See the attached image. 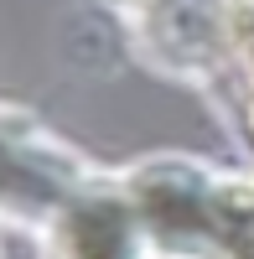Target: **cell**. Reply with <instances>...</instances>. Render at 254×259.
Masks as SVG:
<instances>
[{"label":"cell","mask_w":254,"mask_h":259,"mask_svg":"<svg viewBox=\"0 0 254 259\" xmlns=\"http://www.w3.org/2000/svg\"><path fill=\"white\" fill-rule=\"evenodd\" d=\"M151 259H254V177L197 156H145L119 166Z\"/></svg>","instance_id":"cell-1"},{"label":"cell","mask_w":254,"mask_h":259,"mask_svg":"<svg viewBox=\"0 0 254 259\" xmlns=\"http://www.w3.org/2000/svg\"><path fill=\"white\" fill-rule=\"evenodd\" d=\"M109 166L62 140L21 104H0V233H47V223Z\"/></svg>","instance_id":"cell-2"},{"label":"cell","mask_w":254,"mask_h":259,"mask_svg":"<svg viewBox=\"0 0 254 259\" xmlns=\"http://www.w3.org/2000/svg\"><path fill=\"white\" fill-rule=\"evenodd\" d=\"M109 11L124 21L135 52L151 68L197 89L234 78L228 0H109Z\"/></svg>","instance_id":"cell-3"},{"label":"cell","mask_w":254,"mask_h":259,"mask_svg":"<svg viewBox=\"0 0 254 259\" xmlns=\"http://www.w3.org/2000/svg\"><path fill=\"white\" fill-rule=\"evenodd\" d=\"M36 259H151L119 166H109L89 192H78L47 223V233H36Z\"/></svg>","instance_id":"cell-4"},{"label":"cell","mask_w":254,"mask_h":259,"mask_svg":"<svg viewBox=\"0 0 254 259\" xmlns=\"http://www.w3.org/2000/svg\"><path fill=\"white\" fill-rule=\"evenodd\" d=\"M228 31H234V83L254 135V0H228Z\"/></svg>","instance_id":"cell-5"},{"label":"cell","mask_w":254,"mask_h":259,"mask_svg":"<svg viewBox=\"0 0 254 259\" xmlns=\"http://www.w3.org/2000/svg\"><path fill=\"white\" fill-rule=\"evenodd\" d=\"M0 259H6V249H0Z\"/></svg>","instance_id":"cell-6"}]
</instances>
